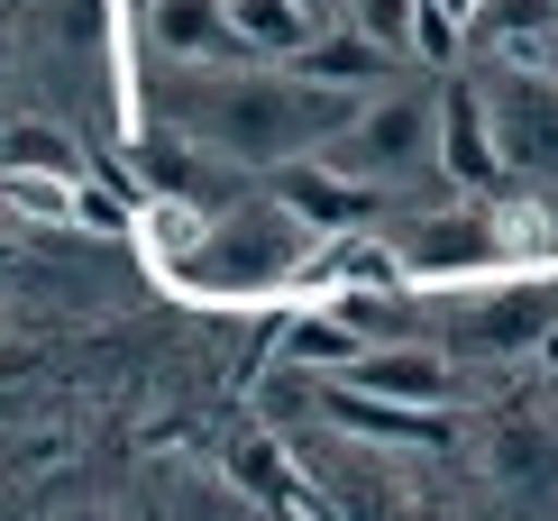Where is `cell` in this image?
I'll use <instances>...</instances> for the list:
<instances>
[{
    "mask_svg": "<svg viewBox=\"0 0 558 521\" xmlns=\"http://www.w3.org/2000/svg\"><path fill=\"white\" fill-rule=\"evenodd\" d=\"M430 156H439V110L412 101V92L366 101L357 120H348V137L330 147V165H348V174H366V183H393V174H412V165H430Z\"/></svg>",
    "mask_w": 558,
    "mask_h": 521,
    "instance_id": "1",
    "label": "cell"
},
{
    "mask_svg": "<svg viewBox=\"0 0 558 521\" xmlns=\"http://www.w3.org/2000/svg\"><path fill=\"white\" fill-rule=\"evenodd\" d=\"M312 120H330V92L320 83H302V92H229L220 137L247 147V156H293V147H312Z\"/></svg>",
    "mask_w": 558,
    "mask_h": 521,
    "instance_id": "2",
    "label": "cell"
},
{
    "mask_svg": "<svg viewBox=\"0 0 558 521\" xmlns=\"http://www.w3.org/2000/svg\"><path fill=\"white\" fill-rule=\"evenodd\" d=\"M393 64H403V56H393V46H376L366 28H330V37H312V46L293 56V74L320 83V92H385Z\"/></svg>",
    "mask_w": 558,
    "mask_h": 521,
    "instance_id": "3",
    "label": "cell"
},
{
    "mask_svg": "<svg viewBox=\"0 0 558 521\" xmlns=\"http://www.w3.org/2000/svg\"><path fill=\"white\" fill-rule=\"evenodd\" d=\"M366 202H376V183L348 165H284V210L302 229H357Z\"/></svg>",
    "mask_w": 558,
    "mask_h": 521,
    "instance_id": "4",
    "label": "cell"
},
{
    "mask_svg": "<svg viewBox=\"0 0 558 521\" xmlns=\"http://www.w3.org/2000/svg\"><path fill=\"white\" fill-rule=\"evenodd\" d=\"M504 156H513V147L495 137V110H485L476 92H449V110H439V165H449V174L476 193V183L504 174Z\"/></svg>",
    "mask_w": 558,
    "mask_h": 521,
    "instance_id": "5",
    "label": "cell"
},
{
    "mask_svg": "<svg viewBox=\"0 0 558 521\" xmlns=\"http://www.w3.org/2000/svg\"><path fill=\"white\" fill-rule=\"evenodd\" d=\"M348 375H357L366 393H385V402H412V412L449 402V366H439L430 348H366V358L348 366Z\"/></svg>",
    "mask_w": 558,
    "mask_h": 521,
    "instance_id": "6",
    "label": "cell"
},
{
    "mask_svg": "<svg viewBox=\"0 0 558 521\" xmlns=\"http://www.w3.org/2000/svg\"><path fill=\"white\" fill-rule=\"evenodd\" d=\"M229 37L247 46V56H302L320 28H312V0H229Z\"/></svg>",
    "mask_w": 558,
    "mask_h": 521,
    "instance_id": "7",
    "label": "cell"
},
{
    "mask_svg": "<svg viewBox=\"0 0 558 521\" xmlns=\"http://www.w3.org/2000/svg\"><path fill=\"white\" fill-rule=\"evenodd\" d=\"M156 46L166 56H247L239 37H229V0H156Z\"/></svg>",
    "mask_w": 558,
    "mask_h": 521,
    "instance_id": "8",
    "label": "cell"
},
{
    "mask_svg": "<svg viewBox=\"0 0 558 521\" xmlns=\"http://www.w3.org/2000/svg\"><path fill=\"white\" fill-rule=\"evenodd\" d=\"M284 358H293V366H357L366 339H357L348 320H293V329H284Z\"/></svg>",
    "mask_w": 558,
    "mask_h": 521,
    "instance_id": "9",
    "label": "cell"
},
{
    "mask_svg": "<svg viewBox=\"0 0 558 521\" xmlns=\"http://www.w3.org/2000/svg\"><path fill=\"white\" fill-rule=\"evenodd\" d=\"M412 19H422V0H348V28H366L393 56H412Z\"/></svg>",
    "mask_w": 558,
    "mask_h": 521,
    "instance_id": "10",
    "label": "cell"
},
{
    "mask_svg": "<svg viewBox=\"0 0 558 521\" xmlns=\"http://www.w3.org/2000/svg\"><path fill=\"white\" fill-rule=\"evenodd\" d=\"M0 156L28 165V174H74V147H64V137H46V129H10V137H0Z\"/></svg>",
    "mask_w": 558,
    "mask_h": 521,
    "instance_id": "11",
    "label": "cell"
},
{
    "mask_svg": "<svg viewBox=\"0 0 558 521\" xmlns=\"http://www.w3.org/2000/svg\"><path fill=\"white\" fill-rule=\"evenodd\" d=\"M541 320H549V293H504L495 312H485V339H495V348H504V339H531Z\"/></svg>",
    "mask_w": 558,
    "mask_h": 521,
    "instance_id": "12",
    "label": "cell"
},
{
    "mask_svg": "<svg viewBox=\"0 0 558 521\" xmlns=\"http://www.w3.org/2000/svg\"><path fill=\"white\" fill-rule=\"evenodd\" d=\"M458 28H468V19H449L439 0H422V19H412V46H422L430 64H449V56H458Z\"/></svg>",
    "mask_w": 558,
    "mask_h": 521,
    "instance_id": "13",
    "label": "cell"
},
{
    "mask_svg": "<svg viewBox=\"0 0 558 521\" xmlns=\"http://www.w3.org/2000/svg\"><path fill=\"white\" fill-rule=\"evenodd\" d=\"M412 256H422V266H449V256H485V239H476V229H430Z\"/></svg>",
    "mask_w": 558,
    "mask_h": 521,
    "instance_id": "14",
    "label": "cell"
},
{
    "mask_svg": "<svg viewBox=\"0 0 558 521\" xmlns=\"http://www.w3.org/2000/svg\"><path fill=\"white\" fill-rule=\"evenodd\" d=\"M439 10H449V19H476V10H485V0H439Z\"/></svg>",
    "mask_w": 558,
    "mask_h": 521,
    "instance_id": "15",
    "label": "cell"
},
{
    "mask_svg": "<svg viewBox=\"0 0 558 521\" xmlns=\"http://www.w3.org/2000/svg\"><path fill=\"white\" fill-rule=\"evenodd\" d=\"M0 256H10V247H0Z\"/></svg>",
    "mask_w": 558,
    "mask_h": 521,
    "instance_id": "16",
    "label": "cell"
}]
</instances>
